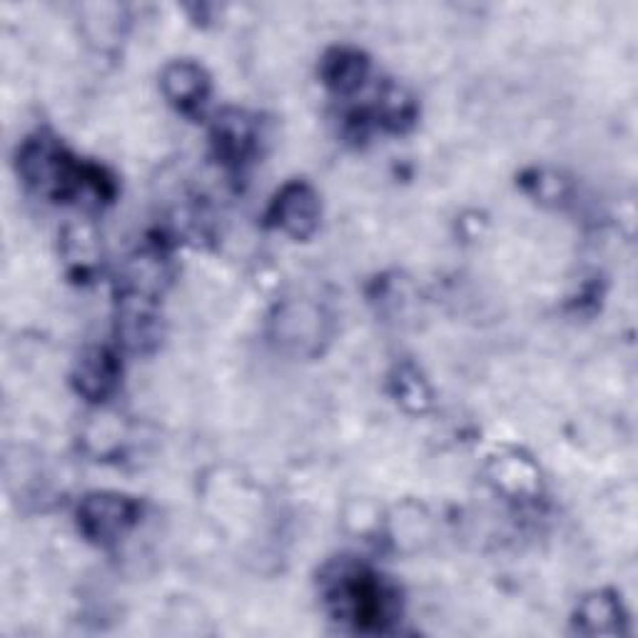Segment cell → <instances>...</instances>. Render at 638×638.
Listing matches in <instances>:
<instances>
[{
    "label": "cell",
    "instance_id": "6da1fadb",
    "mask_svg": "<svg viewBox=\"0 0 638 638\" xmlns=\"http://www.w3.org/2000/svg\"><path fill=\"white\" fill-rule=\"evenodd\" d=\"M327 596L342 621L357 628H382L390 621V594L362 568H342L330 582Z\"/></svg>",
    "mask_w": 638,
    "mask_h": 638
},
{
    "label": "cell",
    "instance_id": "7a4b0ae2",
    "mask_svg": "<svg viewBox=\"0 0 638 638\" xmlns=\"http://www.w3.org/2000/svg\"><path fill=\"white\" fill-rule=\"evenodd\" d=\"M135 521V504L118 495H95L83 501L81 524L85 534L98 541H113L125 534Z\"/></svg>",
    "mask_w": 638,
    "mask_h": 638
},
{
    "label": "cell",
    "instance_id": "3957f363",
    "mask_svg": "<svg viewBox=\"0 0 638 638\" xmlns=\"http://www.w3.org/2000/svg\"><path fill=\"white\" fill-rule=\"evenodd\" d=\"M275 217L277 225L283 227L287 235L305 240L315 232L319 220V202L317 195L302 182L287 185L283 195L275 202Z\"/></svg>",
    "mask_w": 638,
    "mask_h": 638
},
{
    "label": "cell",
    "instance_id": "277c9868",
    "mask_svg": "<svg viewBox=\"0 0 638 638\" xmlns=\"http://www.w3.org/2000/svg\"><path fill=\"white\" fill-rule=\"evenodd\" d=\"M162 85L172 103H178L180 108H192V105L202 103L208 93L205 73L192 63H176L170 65L166 75H162Z\"/></svg>",
    "mask_w": 638,
    "mask_h": 638
},
{
    "label": "cell",
    "instance_id": "5b68a950",
    "mask_svg": "<svg viewBox=\"0 0 638 638\" xmlns=\"http://www.w3.org/2000/svg\"><path fill=\"white\" fill-rule=\"evenodd\" d=\"M115 376H118V366H115L113 357L103 350L91 352L77 366V386L91 400H100L115 386Z\"/></svg>",
    "mask_w": 638,
    "mask_h": 638
},
{
    "label": "cell",
    "instance_id": "8992f818",
    "mask_svg": "<svg viewBox=\"0 0 638 638\" xmlns=\"http://www.w3.org/2000/svg\"><path fill=\"white\" fill-rule=\"evenodd\" d=\"M618 604L612 596L594 594L578 606V618L586 634H616L618 631Z\"/></svg>",
    "mask_w": 638,
    "mask_h": 638
},
{
    "label": "cell",
    "instance_id": "52a82bcc",
    "mask_svg": "<svg viewBox=\"0 0 638 638\" xmlns=\"http://www.w3.org/2000/svg\"><path fill=\"white\" fill-rule=\"evenodd\" d=\"M249 142H253V130H249L247 120L243 115H227L225 120L217 125V145L227 158H243L247 152Z\"/></svg>",
    "mask_w": 638,
    "mask_h": 638
},
{
    "label": "cell",
    "instance_id": "ba28073f",
    "mask_svg": "<svg viewBox=\"0 0 638 638\" xmlns=\"http://www.w3.org/2000/svg\"><path fill=\"white\" fill-rule=\"evenodd\" d=\"M327 75H330V83H334L340 91H352L362 83L364 61L354 53H340Z\"/></svg>",
    "mask_w": 638,
    "mask_h": 638
}]
</instances>
